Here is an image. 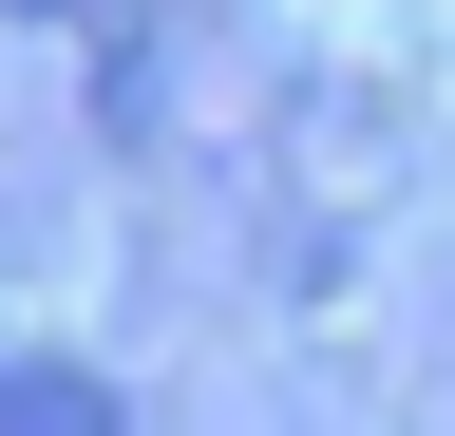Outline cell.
Wrapping results in <instances>:
<instances>
[{
	"label": "cell",
	"mask_w": 455,
	"mask_h": 436,
	"mask_svg": "<svg viewBox=\"0 0 455 436\" xmlns=\"http://www.w3.org/2000/svg\"><path fill=\"white\" fill-rule=\"evenodd\" d=\"M0 20H38V0H0Z\"/></svg>",
	"instance_id": "7a4b0ae2"
},
{
	"label": "cell",
	"mask_w": 455,
	"mask_h": 436,
	"mask_svg": "<svg viewBox=\"0 0 455 436\" xmlns=\"http://www.w3.org/2000/svg\"><path fill=\"white\" fill-rule=\"evenodd\" d=\"M0 436H133V417H114V379H95V361L0 342Z\"/></svg>",
	"instance_id": "6da1fadb"
}]
</instances>
